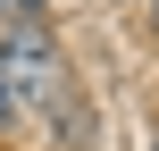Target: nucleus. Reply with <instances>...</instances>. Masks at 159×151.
<instances>
[{
	"mask_svg": "<svg viewBox=\"0 0 159 151\" xmlns=\"http://www.w3.org/2000/svg\"><path fill=\"white\" fill-rule=\"evenodd\" d=\"M8 109H17V92H8V76H0V118H8Z\"/></svg>",
	"mask_w": 159,
	"mask_h": 151,
	"instance_id": "3",
	"label": "nucleus"
},
{
	"mask_svg": "<svg viewBox=\"0 0 159 151\" xmlns=\"http://www.w3.org/2000/svg\"><path fill=\"white\" fill-rule=\"evenodd\" d=\"M34 8H42V0H0V17H34Z\"/></svg>",
	"mask_w": 159,
	"mask_h": 151,
	"instance_id": "2",
	"label": "nucleus"
},
{
	"mask_svg": "<svg viewBox=\"0 0 159 151\" xmlns=\"http://www.w3.org/2000/svg\"><path fill=\"white\" fill-rule=\"evenodd\" d=\"M0 76H8L17 101H42V92L59 84V50H50L42 34H8V42H0Z\"/></svg>",
	"mask_w": 159,
	"mask_h": 151,
	"instance_id": "1",
	"label": "nucleus"
},
{
	"mask_svg": "<svg viewBox=\"0 0 159 151\" xmlns=\"http://www.w3.org/2000/svg\"><path fill=\"white\" fill-rule=\"evenodd\" d=\"M151 151H159V143H151Z\"/></svg>",
	"mask_w": 159,
	"mask_h": 151,
	"instance_id": "4",
	"label": "nucleus"
}]
</instances>
